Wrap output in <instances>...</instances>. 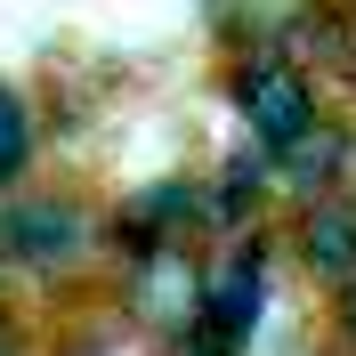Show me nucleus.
Listing matches in <instances>:
<instances>
[{
  "instance_id": "obj_6",
  "label": "nucleus",
  "mask_w": 356,
  "mask_h": 356,
  "mask_svg": "<svg viewBox=\"0 0 356 356\" xmlns=\"http://www.w3.org/2000/svg\"><path fill=\"white\" fill-rule=\"evenodd\" d=\"M284 49H300L324 89H356V0H316Z\"/></svg>"
},
{
  "instance_id": "obj_5",
  "label": "nucleus",
  "mask_w": 356,
  "mask_h": 356,
  "mask_svg": "<svg viewBox=\"0 0 356 356\" xmlns=\"http://www.w3.org/2000/svg\"><path fill=\"white\" fill-rule=\"evenodd\" d=\"M284 243H291V259L308 267L324 291H340V284L356 275V195H316V202H300L291 227H284Z\"/></svg>"
},
{
  "instance_id": "obj_12",
  "label": "nucleus",
  "mask_w": 356,
  "mask_h": 356,
  "mask_svg": "<svg viewBox=\"0 0 356 356\" xmlns=\"http://www.w3.org/2000/svg\"><path fill=\"white\" fill-rule=\"evenodd\" d=\"M0 356H33V348L17 340V324H0Z\"/></svg>"
},
{
  "instance_id": "obj_14",
  "label": "nucleus",
  "mask_w": 356,
  "mask_h": 356,
  "mask_svg": "<svg viewBox=\"0 0 356 356\" xmlns=\"http://www.w3.org/2000/svg\"><path fill=\"white\" fill-rule=\"evenodd\" d=\"M170 356H219V348H211V340H186V348H170Z\"/></svg>"
},
{
  "instance_id": "obj_7",
  "label": "nucleus",
  "mask_w": 356,
  "mask_h": 356,
  "mask_svg": "<svg viewBox=\"0 0 356 356\" xmlns=\"http://www.w3.org/2000/svg\"><path fill=\"white\" fill-rule=\"evenodd\" d=\"M267 195H275V162L251 154V146H235V154L211 170V227H219V235H251V227L267 219Z\"/></svg>"
},
{
  "instance_id": "obj_10",
  "label": "nucleus",
  "mask_w": 356,
  "mask_h": 356,
  "mask_svg": "<svg viewBox=\"0 0 356 356\" xmlns=\"http://www.w3.org/2000/svg\"><path fill=\"white\" fill-rule=\"evenodd\" d=\"M308 8L316 0H211V17H219L227 41H291Z\"/></svg>"
},
{
  "instance_id": "obj_8",
  "label": "nucleus",
  "mask_w": 356,
  "mask_h": 356,
  "mask_svg": "<svg viewBox=\"0 0 356 356\" xmlns=\"http://www.w3.org/2000/svg\"><path fill=\"white\" fill-rule=\"evenodd\" d=\"M33 170H41V106L0 73V195L33 186Z\"/></svg>"
},
{
  "instance_id": "obj_3",
  "label": "nucleus",
  "mask_w": 356,
  "mask_h": 356,
  "mask_svg": "<svg viewBox=\"0 0 356 356\" xmlns=\"http://www.w3.org/2000/svg\"><path fill=\"white\" fill-rule=\"evenodd\" d=\"M202 267H211V251H202V243H178V251H154V259H138V267L113 275L122 316H130L162 356L186 348V340L202 332Z\"/></svg>"
},
{
  "instance_id": "obj_2",
  "label": "nucleus",
  "mask_w": 356,
  "mask_h": 356,
  "mask_svg": "<svg viewBox=\"0 0 356 356\" xmlns=\"http://www.w3.org/2000/svg\"><path fill=\"white\" fill-rule=\"evenodd\" d=\"M106 267V211L73 186L0 195V275L24 284H81Z\"/></svg>"
},
{
  "instance_id": "obj_1",
  "label": "nucleus",
  "mask_w": 356,
  "mask_h": 356,
  "mask_svg": "<svg viewBox=\"0 0 356 356\" xmlns=\"http://www.w3.org/2000/svg\"><path fill=\"white\" fill-rule=\"evenodd\" d=\"M219 89H227V113L243 122V146L267 162L300 154L324 122H332V89L308 73V57L284 41H227V65H219Z\"/></svg>"
},
{
  "instance_id": "obj_11",
  "label": "nucleus",
  "mask_w": 356,
  "mask_h": 356,
  "mask_svg": "<svg viewBox=\"0 0 356 356\" xmlns=\"http://www.w3.org/2000/svg\"><path fill=\"white\" fill-rule=\"evenodd\" d=\"M324 340H332L340 356H356V275L332 291V316H324Z\"/></svg>"
},
{
  "instance_id": "obj_9",
  "label": "nucleus",
  "mask_w": 356,
  "mask_h": 356,
  "mask_svg": "<svg viewBox=\"0 0 356 356\" xmlns=\"http://www.w3.org/2000/svg\"><path fill=\"white\" fill-rule=\"evenodd\" d=\"M49 356H162V348L138 332L122 308H97V316H73L65 332H57V348H49Z\"/></svg>"
},
{
  "instance_id": "obj_13",
  "label": "nucleus",
  "mask_w": 356,
  "mask_h": 356,
  "mask_svg": "<svg viewBox=\"0 0 356 356\" xmlns=\"http://www.w3.org/2000/svg\"><path fill=\"white\" fill-rule=\"evenodd\" d=\"M284 356H340V348H332V340H324V348H316V340H300V348H284Z\"/></svg>"
},
{
  "instance_id": "obj_4",
  "label": "nucleus",
  "mask_w": 356,
  "mask_h": 356,
  "mask_svg": "<svg viewBox=\"0 0 356 356\" xmlns=\"http://www.w3.org/2000/svg\"><path fill=\"white\" fill-rule=\"evenodd\" d=\"M267 267H275V243H267V227L251 235H227L202 267V332L219 356H243L259 340V316H267Z\"/></svg>"
}]
</instances>
